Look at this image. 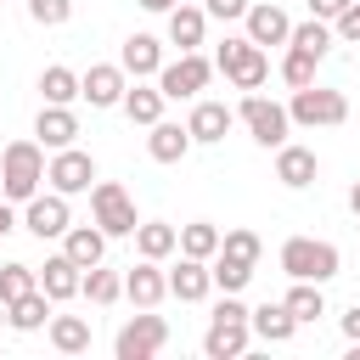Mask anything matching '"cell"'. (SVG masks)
<instances>
[{"instance_id":"d4e9b609","label":"cell","mask_w":360,"mask_h":360,"mask_svg":"<svg viewBox=\"0 0 360 360\" xmlns=\"http://www.w3.org/2000/svg\"><path fill=\"white\" fill-rule=\"evenodd\" d=\"M118 62H124V73L146 79V73H158V68H163V45H158L152 34H129V39H124V51H118Z\"/></svg>"},{"instance_id":"8992f818","label":"cell","mask_w":360,"mask_h":360,"mask_svg":"<svg viewBox=\"0 0 360 360\" xmlns=\"http://www.w3.org/2000/svg\"><path fill=\"white\" fill-rule=\"evenodd\" d=\"M90 219H96L107 236H135V225H141L135 197H129L118 180H96V186H90Z\"/></svg>"},{"instance_id":"f1b7e54d","label":"cell","mask_w":360,"mask_h":360,"mask_svg":"<svg viewBox=\"0 0 360 360\" xmlns=\"http://www.w3.org/2000/svg\"><path fill=\"white\" fill-rule=\"evenodd\" d=\"M281 304L292 309V321H298V326H309V321H321V315H326V298H321V281H292Z\"/></svg>"},{"instance_id":"9a60e30c","label":"cell","mask_w":360,"mask_h":360,"mask_svg":"<svg viewBox=\"0 0 360 360\" xmlns=\"http://www.w3.org/2000/svg\"><path fill=\"white\" fill-rule=\"evenodd\" d=\"M208 292H214V270H208V259L180 253V264L169 270V298H180V304H202Z\"/></svg>"},{"instance_id":"8fae6325","label":"cell","mask_w":360,"mask_h":360,"mask_svg":"<svg viewBox=\"0 0 360 360\" xmlns=\"http://www.w3.org/2000/svg\"><path fill=\"white\" fill-rule=\"evenodd\" d=\"M79 90H84L90 107H124L129 73H124V62H96L90 73H79Z\"/></svg>"},{"instance_id":"2e32d148","label":"cell","mask_w":360,"mask_h":360,"mask_svg":"<svg viewBox=\"0 0 360 360\" xmlns=\"http://www.w3.org/2000/svg\"><path fill=\"white\" fill-rule=\"evenodd\" d=\"M231 124H236V107H225V101H191L186 129H191V141H197V146L225 141V135H231Z\"/></svg>"},{"instance_id":"83f0119b","label":"cell","mask_w":360,"mask_h":360,"mask_svg":"<svg viewBox=\"0 0 360 360\" xmlns=\"http://www.w3.org/2000/svg\"><path fill=\"white\" fill-rule=\"evenodd\" d=\"M163 101H169V96H163V90H152V84H141V79L124 90V112H129V124H146V129L163 118Z\"/></svg>"},{"instance_id":"5b68a950","label":"cell","mask_w":360,"mask_h":360,"mask_svg":"<svg viewBox=\"0 0 360 360\" xmlns=\"http://www.w3.org/2000/svg\"><path fill=\"white\" fill-rule=\"evenodd\" d=\"M287 112H292V124H304V129H332V124L349 118V96L332 90V84H304V90H292Z\"/></svg>"},{"instance_id":"7a4b0ae2","label":"cell","mask_w":360,"mask_h":360,"mask_svg":"<svg viewBox=\"0 0 360 360\" xmlns=\"http://www.w3.org/2000/svg\"><path fill=\"white\" fill-rule=\"evenodd\" d=\"M281 270H287L292 281H332V276L343 270V259H338V248H332V242L287 236V242H281Z\"/></svg>"},{"instance_id":"484cf974","label":"cell","mask_w":360,"mask_h":360,"mask_svg":"<svg viewBox=\"0 0 360 360\" xmlns=\"http://www.w3.org/2000/svg\"><path fill=\"white\" fill-rule=\"evenodd\" d=\"M45 332H51V349L56 354H84L90 349V321L84 315H51Z\"/></svg>"},{"instance_id":"f35d334b","label":"cell","mask_w":360,"mask_h":360,"mask_svg":"<svg viewBox=\"0 0 360 360\" xmlns=\"http://www.w3.org/2000/svg\"><path fill=\"white\" fill-rule=\"evenodd\" d=\"M332 34H338L343 45H360V0H354V6H349V11L332 22Z\"/></svg>"},{"instance_id":"7c38bea8","label":"cell","mask_w":360,"mask_h":360,"mask_svg":"<svg viewBox=\"0 0 360 360\" xmlns=\"http://www.w3.org/2000/svg\"><path fill=\"white\" fill-rule=\"evenodd\" d=\"M124 298H129L135 309H158V304L169 298V276L158 270V259H141V264L124 270Z\"/></svg>"},{"instance_id":"b9f144b4","label":"cell","mask_w":360,"mask_h":360,"mask_svg":"<svg viewBox=\"0 0 360 360\" xmlns=\"http://www.w3.org/2000/svg\"><path fill=\"white\" fill-rule=\"evenodd\" d=\"M343 338L360 343V304H349V315H343Z\"/></svg>"},{"instance_id":"f6af8a7d","label":"cell","mask_w":360,"mask_h":360,"mask_svg":"<svg viewBox=\"0 0 360 360\" xmlns=\"http://www.w3.org/2000/svg\"><path fill=\"white\" fill-rule=\"evenodd\" d=\"M349 208H354V219H360V180L349 186Z\"/></svg>"},{"instance_id":"d6a6232c","label":"cell","mask_w":360,"mask_h":360,"mask_svg":"<svg viewBox=\"0 0 360 360\" xmlns=\"http://www.w3.org/2000/svg\"><path fill=\"white\" fill-rule=\"evenodd\" d=\"M180 253H191V259H214V253H219V225H208V219L180 225Z\"/></svg>"},{"instance_id":"836d02e7","label":"cell","mask_w":360,"mask_h":360,"mask_svg":"<svg viewBox=\"0 0 360 360\" xmlns=\"http://www.w3.org/2000/svg\"><path fill=\"white\" fill-rule=\"evenodd\" d=\"M34 287H39V270H34V264H22V259L0 264V298H6V304H17V298L34 292Z\"/></svg>"},{"instance_id":"ac0fdd59","label":"cell","mask_w":360,"mask_h":360,"mask_svg":"<svg viewBox=\"0 0 360 360\" xmlns=\"http://www.w3.org/2000/svg\"><path fill=\"white\" fill-rule=\"evenodd\" d=\"M315 174H321V158H315L309 146H292V141L276 146V180H281L287 191H304Z\"/></svg>"},{"instance_id":"3957f363","label":"cell","mask_w":360,"mask_h":360,"mask_svg":"<svg viewBox=\"0 0 360 360\" xmlns=\"http://www.w3.org/2000/svg\"><path fill=\"white\" fill-rule=\"evenodd\" d=\"M236 118L248 124V135L264 146V152H276V146H287V135H292V112L281 107V101H270V96H259V90H248L242 96V107H236Z\"/></svg>"},{"instance_id":"ffe728a7","label":"cell","mask_w":360,"mask_h":360,"mask_svg":"<svg viewBox=\"0 0 360 360\" xmlns=\"http://www.w3.org/2000/svg\"><path fill=\"white\" fill-rule=\"evenodd\" d=\"M62 253H68L73 264H84V270H90V264H101V259H107V231H101L96 219H90V225H68V231H62Z\"/></svg>"},{"instance_id":"e575fe53","label":"cell","mask_w":360,"mask_h":360,"mask_svg":"<svg viewBox=\"0 0 360 360\" xmlns=\"http://www.w3.org/2000/svg\"><path fill=\"white\" fill-rule=\"evenodd\" d=\"M219 253H225V259H242V264H259L264 242H259V231L236 225V231H225V236H219Z\"/></svg>"},{"instance_id":"7402d4cb","label":"cell","mask_w":360,"mask_h":360,"mask_svg":"<svg viewBox=\"0 0 360 360\" xmlns=\"http://www.w3.org/2000/svg\"><path fill=\"white\" fill-rule=\"evenodd\" d=\"M202 34H208V11H202V6H191V0H180V6L169 11V45L197 51V45H202Z\"/></svg>"},{"instance_id":"e0dca14e","label":"cell","mask_w":360,"mask_h":360,"mask_svg":"<svg viewBox=\"0 0 360 360\" xmlns=\"http://www.w3.org/2000/svg\"><path fill=\"white\" fill-rule=\"evenodd\" d=\"M248 338H253V326L248 321H208V332H202V354L208 360H242L248 354Z\"/></svg>"},{"instance_id":"ba28073f","label":"cell","mask_w":360,"mask_h":360,"mask_svg":"<svg viewBox=\"0 0 360 360\" xmlns=\"http://www.w3.org/2000/svg\"><path fill=\"white\" fill-rule=\"evenodd\" d=\"M163 343H169V321L152 315V309H141V315L124 321V332L112 338V354H118V360H152Z\"/></svg>"},{"instance_id":"30bf717a","label":"cell","mask_w":360,"mask_h":360,"mask_svg":"<svg viewBox=\"0 0 360 360\" xmlns=\"http://www.w3.org/2000/svg\"><path fill=\"white\" fill-rule=\"evenodd\" d=\"M45 180H51V191L79 197V191H90V186H96V158H90V152H79V146H62V152H51Z\"/></svg>"},{"instance_id":"44dd1931","label":"cell","mask_w":360,"mask_h":360,"mask_svg":"<svg viewBox=\"0 0 360 360\" xmlns=\"http://www.w3.org/2000/svg\"><path fill=\"white\" fill-rule=\"evenodd\" d=\"M191 146H197V141H191V129H186V124H169V118H158V124H152V135H146L152 163H180Z\"/></svg>"},{"instance_id":"cb8c5ba5","label":"cell","mask_w":360,"mask_h":360,"mask_svg":"<svg viewBox=\"0 0 360 360\" xmlns=\"http://www.w3.org/2000/svg\"><path fill=\"white\" fill-rule=\"evenodd\" d=\"M248 326H253V338H259V343H287V338L298 332V321H292V309H287V304H259V309L248 315Z\"/></svg>"},{"instance_id":"277c9868","label":"cell","mask_w":360,"mask_h":360,"mask_svg":"<svg viewBox=\"0 0 360 360\" xmlns=\"http://www.w3.org/2000/svg\"><path fill=\"white\" fill-rule=\"evenodd\" d=\"M214 68H219L236 90H259V84L270 79V56H264V45H253L248 34H242V39H225V45L214 51Z\"/></svg>"},{"instance_id":"5bb4252c","label":"cell","mask_w":360,"mask_h":360,"mask_svg":"<svg viewBox=\"0 0 360 360\" xmlns=\"http://www.w3.org/2000/svg\"><path fill=\"white\" fill-rule=\"evenodd\" d=\"M34 141H39L45 152H62V146H73V141H79V112H73V107H56V101H45V107H39V118H34Z\"/></svg>"},{"instance_id":"52a82bcc","label":"cell","mask_w":360,"mask_h":360,"mask_svg":"<svg viewBox=\"0 0 360 360\" xmlns=\"http://www.w3.org/2000/svg\"><path fill=\"white\" fill-rule=\"evenodd\" d=\"M208 79H214V62L197 56V51H180L174 62L158 68V90H163L169 101H197V96L208 90Z\"/></svg>"},{"instance_id":"d6986e66","label":"cell","mask_w":360,"mask_h":360,"mask_svg":"<svg viewBox=\"0 0 360 360\" xmlns=\"http://www.w3.org/2000/svg\"><path fill=\"white\" fill-rule=\"evenodd\" d=\"M39 287L51 292V304H68V298H79V287H84V264H73L68 253H51L45 270H39Z\"/></svg>"},{"instance_id":"ee69618b","label":"cell","mask_w":360,"mask_h":360,"mask_svg":"<svg viewBox=\"0 0 360 360\" xmlns=\"http://www.w3.org/2000/svg\"><path fill=\"white\" fill-rule=\"evenodd\" d=\"M141 6H146V11H163V17H169V11L180 6V0H141Z\"/></svg>"},{"instance_id":"603a6c76","label":"cell","mask_w":360,"mask_h":360,"mask_svg":"<svg viewBox=\"0 0 360 360\" xmlns=\"http://www.w3.org/2000/svg\"><path fill=\"white\" fill-rule=\"evenodd\" d=\"M174 248H180V225H169V219H141L135 225V253L141 259H158L163 264Z\"/></svg>"},{"instance_id":"4316f807","label":"cell","mask_w":360,"mask_h":360,"mask_svg":"<svg viewBox=\"0 0 360 360\" xmlns=\"http://www.w3.org/2000/svg\"><path fill=\"white\" fill-rule=\"evenodd\" d=\"M39 96H45V101H56V107H73V101H84V90H79V73H73V68H62V62H51V68L39 73Z\"/></svg>"},{"instance_id":"1f68e13d","label":"cell","mask_w":360,"mask_h":360,"mask_svg":"<svg viewBox=\"0 0 360 360\" xmlns=\"http://www.w3.org/2000/svg\"><path fill=\"white\" fill-rule=\"evenodd\" d=\"M332 39H338V34H332V22L309 17V22H292V39H287V45H292V51H309V56H326V51H332Z\"/></svg>"},{"instance_id":"ab89813d","label":"cell","mask_w":360,"mask_h":360,"mask_svg":"<svg viewBox=\"0 0 360 360\" xmlns=\"http://www.w3.org/2000/svg\"><path fill=\"white\" fill-rule=\"evenodd\" d=\"M248 6H253V0H202V11H208V17H219V22L248 17Z\"/></svg>"},{"instance_id":"d590c367","label":"cell","mask_w":360,"mask_h":360,"mask_svg":"<svg viewBox=\"0 0 360 360\" xmlns=\"http://www.w3.org/2000/svg\"><path fill=\"white\" fill-rule=\"evenodd\" d=\"M208 270H214V287H219V292H242V287L253 281V264L225 259V253H214V259H208Z\"/></svg>"},{"instance_id":"60d3db41","label":"cell","mask_w":360,"mask_h":360,"mask_svg":"<svg viewBox=\"0 0 360 360\" xmlns=\"http://www.w3.org/2000/svg\"><path fill=\"white\" fill-rule=\"evenodd\" d=\"M349 6H354V0H309V17H321V22H338Z\"/></svg>"},{"instance_id":"7bdbcfd3","label":"cell","mask_w":360,"mask_h":360,"mask_svg":"<svg viewBox=\"0 0 360 360\" xmlns=\"http://www.w3.org/2000/svg\"><path fill=\"white\" fill-rule=\"evenodd\" d=\"M17 225H22V219H17V214H11V202H0V236H11V231H17Z\"/></svg>"},{"instance_id":"4fadbf2b","label":"cell","mask_w":360,"mask_h":360,"mask_svg":"<svg viewBox=\"0 0 360 360\" xmlns=\"http://www.w3.org/2000/svg\"><path fill=\"white\" fill-rule=\"evenodd\" d=\"M242 22H248V39H253V45H287V39H292V17H287L276 0H253Z\"/></svg>"},{"instance_id":"4dcf8cb0","label":"cell","mask_w":360,"mask_h":360,"mask_svg":"<svg viewBox=\"0 0 360 360\" xmlns=\"http://www.w3.org/2000/svg\"><path fill=\"white\" fill-rule=\"evenodd\" d=\"M79 292H84L90 304H118V298H124V276H118V270H107V264H90Z\"/></svg>"},{"instance_id":"6da1fadb","label":"cell","mask_w":360,"mask_h":360,"mask_svg":"<svg viewBox=\"0 0 360 360\" xmlns=\"http://www.w3.org/2000/svg\"><path fill=\"white\" fill-rule=\"evenodd\" d=\"M45 146L39 141H11L6 152H0V191H6V202H28L39 186H45Z\"/></svg>"},{"instance_id":"74e56055","label":"cell","mask_w":360,"mask_h":360,"mask_svg":"<svg viewBox=\"0 0 360 360\" xmlns=\"http://www.w3.org/2000/svg\"><path fill=\"white\" fill-rule=\"evenodd\" d=\"M28 17H34L39 28H62V22L73 17V0H28Z\"/></svg>"},{"instance_id":"f546056e","label":"cell","mask_w":360,"mask_h":360,"mask_svg":"<svg viewBox=\"0 0 360 360\" xmlns=\"http://www.w3.org/2000/svg\"><path fill=\"white\" fill-rule=\"evenodd\" d=\"M11 326H17V332H39V326H51V292H45V287L22 292V298L11 304Z\"/></svg>"},{"instance_id":"8d00e7d4","label":"cell","mask_w":360,"mask_h":360,"mask_svg":"<svg viewBox=\"0 0 360 360\" xmlns=\"http://www.w3.org/2000/svg\"><path fill=\"white\" fill-rule=\"evenodd\" d=\"M315 68H321V56H309V51H292V45H287V56H281V79H287L292 90L315 84Z\"/></svg>"},{"instance_id":"9c48e42d","label":"cell","mask_w":360,"mask_h":360,"mask_svg":"<svg viewBox=\"0 0 360 360\" xmlns=\"http://www.w3.org/2000/svg\"><path fill=\"white\" fill-rule=\"evenodd\" d=\"M68 225H73V208H68V197H62V191H34V197L22 202V231H28V236L56 242Z\"/></svg>"}]
</instances>
